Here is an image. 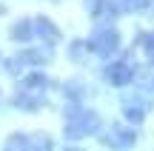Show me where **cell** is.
Instances as JSON below:
<instances>
[]
</instances>
